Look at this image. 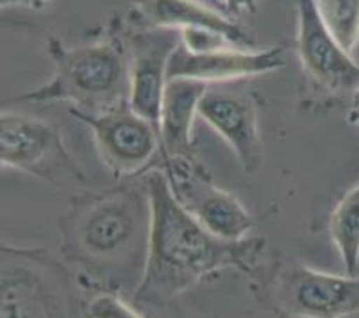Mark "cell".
<instances>
[{
    "instance_id": "2",
    "label": "cell",
    "mask_w": 359,
    "mask_h": 318,
    "mask_svg": "<svg viewBox=\"0 0 359 318\" xmlns=\"http://www.w3.org/2000/svg\"><path fill=\"white\" fill-rule=\"evenodd\" d=\"M150 202L145 190H109L75 204L63 224L65 245L91 270L138 267L145 272Z\"/></svg>"
},
{
    "instance_id": "8",
    "label": "cell",
    "mask_w": 359,
    "mask_h": 318,
    "mask_svg": "<svg viewBox=\"0 0 359 318\" xmlns=\"http://www.w3.org/2000/svg\"><path fill=\"white\" fill-rule=\"evenodd\" d=\"M297 48L309 77L331 91L359 86V65L341 47L316 9L315 0H299Z\"/></svg>"
},
{
    "instance_id": "19",
    "label": "cell",
    "mask_w": 359,
    "mask_h": 318,
    "mask_svg": "<svg viewBox=\"0 0 359 318\" xmlns=\"http://www.w3.org/2000/svg\"><path fill=\"white\" fill-rule=\"evenodd\" d=\"M8 2H11V0H2V6L8 4ZM20 2H29L31 6H45L48 0H20Z\"/></svg>"
},
{
    "instance_id": "10",
    "label": "cell",
    "mask_w": 359,
    "mask_h": 318,
    "mask_svg": "<svg viewBox=\"0 0 359 318\" xmlns=\"http://www.w3.org/2000/svg\"><path fill=\"white\" fill-rule=\"evenodd\" d=\"M181 44V34L172 29H154L140 34L133 45L129 65V106L159 131L163 97L168 83V59Z\"/></svg>"
},
{
    "instance_id": "4",
    "label": "cell",
    "mask_w": 359,
    "mask_h": 318,
    "mask_svg": "<svg viewBox=\"0 0 359 318\" xmlns=\"http://www.w3.org/2000/svg\"><path fill=\"white\" fill-rule=\"evenodd\" d=\"M2 318H75L68 272L41 249L2 247Z\"/></svg>"
},
{
    "instance_id": "13",
    "label": "cell",
    "mask_w": 359,
    "mask_h": 318,
    "mask_svg": "<svg viewBox=\"0 0 359 318\" xmlns=\"http://www.w3.org/2000/svg\"><path fill=\"white\" fill-rule=\"evenodd\" d=\"M147 18L154 29H208L224 36L234 48L249 44V38L222 13L198 0H149Z\"/></svg>"
},
{
    "instance_id": "11",
    "label": "cell",
    "mask_w": 359,
    "mask_h": 318,
    "mask_svg": "<svg viewBox=\"0 0 359 318\" xmlns=\"http://www.w3.org/2000/svg\"><path fill=\"white\" fill-rule=\"evenodd\" d=\"M285 65L283 48L243 51V48H218L195 54L181 44L168 59V79H194L202 83H224L243 77H254L279 70Z\"/></svg>"
},
{
    "instance_id": "18",
    "label": "cell",
    "mask_w": 359,
    "mask_h": 318,
    "mask_svg": "<svg viewBox=\"0 0 359 318\" xmlns=\"http://www.w3.org/2000/svg\"><path fill=\"white\" fill-rule=\"evenodd\" d=\"M348 114H351V120H352V122L358 124V126H359V86L355 88L354 93H352L351 111H348Z\"/></svg>"
},
{
    "instance_id": "15",
    "label": "cell",
    "mask_w": 359,
    "mask_h": 318,
    "mask_svg": "<svg viewBox=\"0 0 359 318\" xmlns=\"http://www.w3.org/2000/svg\"><path fill=\"white\" fill-rule=\"evenodd\" d=\"M320 16L341 47L352 54L359 44V0H315Z\"/></svg>"
},
{
    "instance_id": "12",
    "label": "cell",
    "mask_w": 359,
    "mask_h": 318,
    "mask_svg": "<svg viewBox=\"0 0 359 318\" xmlns=\"http://www.w3.org/2000/svg\"><path fill=\"white\" fill-rule=\"evenodd\" d=\"M208 88V83L194 79H168L159 117L161 157H194L191 129Z\"/></svg>"
},
{
    "instance_id": "17",
    "label": "cell",
    "mask_w": 359,
    "mask_h": 318,
    "mask_svg": "<svg viewBox=\"0 0 359 318\" xmlns=\"http://www.w3.org/2000/svg\"><path fill=\"white\" fill-rule=\"evenodd\" d=\"M222 6V9H225V13L231 16H240L243 13H250L256 9L257 0H218Z\"/></svg>"
},
{
    "instance_id": "6",
    "label": "cell",
    "mask_w": 359,
    "mask_h": 318,
    "mask_svg": "<svg viewBox=\"0 0 359 318\" xmlns=\"http://www.w3.org/2000/svg\"><path fill=\"white\" fill-rule=\"evenodd\" d=\"M277 311L292 318H345L359 313V275H336L286 263L272 279Z\"/></svg>"
},
{
    "instance_id": "7",
    "label": "cell",
    "mask_w": 359,
    "mask_h": 318,
    "mask_svg": "<svg viewBox=\"0 0 359 318\" xmlns=\"http://www.w3.org/2000/svg\"><path fill=\"white\" fill-rule=\"evenodd\" d=\"M70 113L90 127L102 161L115 175H136L158 165L156 157L163 154L159 131L129 104L97 114Z\"/></svg>"
},
{
    "instance_id": "5",
    "label": "cell",
    "mask_w": 359,
    "mask_h": 318,
    "mask_svg": "<svg viewBox=\"0 0 359 318\" xmlns=\"http://www.w3.org/2000/svg\"><path fill=\"white\" fill-rule=\"evenodd\" d=\"M0 161L57 188L86 186L88 179L55 127L22 113H2Z\"/></svg>"
},
{
    "instance_id": "14",
    "label": "cell",
    "mask_w": 359,
    "mask_h": 318,
    "mask_svg": "<svg viewBox=\"0 0 359 318\" xmlns=\"http://www.w3.org/2000/svg\"><path fill=\"white\" fill-rule=\"evenodd\" d=\"M331 236L348 275L359 268V183L341 197L331 216Z\"/></svg>"
},
{
    "instance_id": "1",
    "label": "cell",
    "mask_w": 359,
    "mask_h": 318,
    "mask_svg": "<svg viewBox=\"0 0 359 318\" xmlns=\"http://www.w3.org/2000/svg\"><path fill=\"white\" fill-rule=\"evenodd\" d=\"M145 188L150 202L149 252L135 291L138 303H166L224 268L252 272L263 258L259 238L224 241L205 231L179 202L161 168L149 170Z\"/></svg>"
},
{
    "instance_id": "3",
    "label": "cell",
    "mask_w": 359,
    "mask_h": 318,
    "mask_svg": "<svg viewBox=\"0 0 359 318\" xmlns=\"http://www.w3.org/2000/svg\"><path fill=\"white\" fill-rule=\"evenodd\" d=\"M54 75L43 86L20 95V102L67 100L79 113L97 114L129 104V67L111 44L65 48L50 45Z\"/></svg>"
},
{
    "instance_id": "16",
    "label": "cell",
    "mask_w": 359,
    "mask_h": 318,
    "mask_svg": "<svg viewBox=\"0 0 359 318\" xmlns=\"http://www.w3.org/2000/svg\"><path fill=\"white\" fill-rule=\"evenodd\" d=\"M86 318H143L122 297L109 291L97 293L86 306Z\"/></svg>"
},
{
    "instance_id": "9",
    "label": "cell",
    "mask_w": 359,
    "mask_h": 318,
    "mask_svg": "<svg viewBox=\"0 0 359 318\" xmlns=\"http://www.w3.org/2000/svg\"><path fill=\"white\" fill-rule=\"evenodd\" d=\"M198 117L224 138L241 168L254 175L263 166L257 111L249 98L233 91L208 88L198 104Z\"/></svg>"
}]
</instances>
